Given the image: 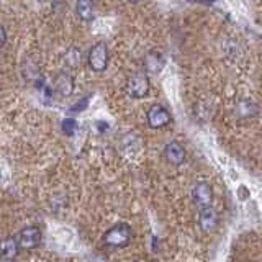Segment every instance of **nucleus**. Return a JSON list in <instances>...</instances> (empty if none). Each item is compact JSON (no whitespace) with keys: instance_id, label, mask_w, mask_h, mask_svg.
I'll return each mask as SVG.
<instances>
[{"instance_id":"nucleus-1","label":"nucleus","mask_w":262,"mask_h":262,"mask_svg":"<svg viewBox=\"0 0 262 262\" xmlns=\"http://www.w3.org/2000/svg\"><path fill=\"white\" fill-rule=\"evenodd\" d=\"M131 237H133V229H131V226L128 223H117L105 231L103 244L113 249H121V248H126L131 243Z\"/></svg>"},{"instance_id":"nucleus-2","label":"nucleus","mask_w":262,"mask_h":262,"mask_svg":"<svg viewBox=\"0 0 262 262\" xmlns=\"http://www.w3.org/2000/svg\"><path fill=\"white\" fill-rule=\"evenodd\" d=\"M108 57H110L108 46L103 41H98L89 51V57H87L89 68L94 72H103L106 69V66H108Z\"/></svg>"},{"instance_id":"nucleus-3","label":"nucleus","mask_w":262,"mask_h":262,"mask_svg":"<svg viewBox=\"0 0 262 262\" xmlns=\"http://www.w3.org/2000/svg\"><path fill=\"white\" fill-rule=\"evenodd\" d=\"M126 92L133 98H144L149 92V79L144 72H135L131 74L126 84Z\"/></svg>"},{"instance_id":"nucleus-4","label":"nucleus","mask_w":262,"mask_h":262,"mask_svg":"<svg viewBox=\"0 0 262 262\" xmlns=\"http://www.w3.org/2000/svg\"><path fill=\"white\" fill-rule=\"evenodd\" d=\"M147 125L152 129H161L164 126H167L170 123V113L166 106L162 105H152L146 115Z\"/></svg>"},{"instance_id":"nucleus-5","label":"nucleus","mask_w":262,"mask_h":262,"mask_svg":"<svg viewBox=\"0 0 262 262\" xmlns=\"http://www.w3.org/2000/svg\"><path fill=\"white\" fill-rule=\"evenodd\" d=\"M16 239L20 243L21 251L35 249L41 243V229L38 226H27L16 234Z\"/></svg>"},{"instance_id":"nucleus-6","label":"nucleus","mask_w":262,"mask_h":262,"mask_svg":"<svg viewBox=\"0 0 262 262\" xmlns=\"http://www.w3.org/2000/svg\"><path fill=\"white\" fill-rule=\"evenodd\" d=\"M192 200L195 207L205 208L210 207L213 202V188L208 182H199L192 190Z\"/></svg>"},{"instance_id":"nucleus-7","label":"nucleus","mask_w":262,"mask_h":262,"mask_svg":"<svg viewBox=\"0 0 262 262\" xmlns=\"http://www.w3.org/2000/svg\"><path fill=\"white\" fill-rule=\"evenodd\" d=\"M218 211L210 205L199 210V226L203 233H213L218 228Z\"/></svg>"},{"instance_id":"nucleus-8","label":"nucleus","mask_w":262,"mask_h":262,"mask_svg":"<svg viewBox=\"0 0 262 262\" xmlns=\"http://www.w3.org/2000/svg\"><path fill=\"white\" fill-rule=\"evenodd\" d=\"M164 158L172 166H180L185 161V149L179 141H170L167 143L166 149H164Z\"/></svg>"},{"instance_id":"nucleus-9","label":"nucleus","mask_w":262,"mask_h":262,"mask_svg":"<svg viewBox=\"0 0 262 262\" xmlns=\"http://www.w3.org/2000/svg\"><path fill=\"white\" fill-rule=\"evenodd\" d=\"M20 251H21V248H20V243L16 237H13V236L5 237L2 243V249H0V259L4 262H12L16 259Z\"/></svg>"},{"instance_id":"nucleus-10","label":"nucleus","mask_w":262,"mask_h":262,"mask_svg":"<svg viewBox=\"0 0 262 262\" xmlns=\"http://www.w3.org/2000/svg\"><path fill=\"white\" fill-rule=\"evenodd\" d=\"M164 56L161 51H156V49H152V51H149L146 54L144 57V69L147 72H151V74H158L162 71L164 68Z\"/></svg>"},{"instance_id":"nucleus-11","label":"nucleus","mask_w":262,"mask_h":262,"mask_svg":"<svg viewBox=\"0 0 262 262\" xmlns=\"http://www.w3.org/2000/svg\"><path fill=\"white\" fill-rule=\"evenodd\" d=\"M76 13L82 21H92L95 16V4L94 0H77Z\"/></svg>"},{"instance_id":"nucleus-12","label":"nucleus","mask_w":262,"mask_h":262,"mask_svg":"<svg viewBox=\"0 0 262 262\" xmlns=\"http://www.w3.org/2000/svg\"><path fill=\"white\" fill-rule=\"evenodd\" d=\"M54 90H56V92H59V95H62V97H69L72 94L74 80H72V77L69 76V74L61 72L59 76L56 77V80H54Z\"/></svg>"},{"instance_id":"nucleus-13","label":"nucleus","mask_w":262,"mask_h":262,"mask_svg":"<svg viewBox=\"0 0 262 262\" xmlns=\"http://www.w3.org/2000/svg\"><path fill=\"white\" fill-rule=\"evenodd\" d=\"M257 113V106L251 100H239L236 105V115L239 118H252Z\"/></svg>"},{"instance_id":"nucleus-14","label":"nucleus","mask_w":262,"mask_h":262,"mask_svg":"<svg viewBox=\"0 0 262 262\" xmlns=\"http://www.w3.org/2000/svg\"><path fill=\"white\" fill-rule=\"evenodd\" d=\"M66 64L69 68H77L80 64V49L77 48H71L68 53H66Z\"/></svg>"},{"instance_id":"nucleus-15","label":"nucleus","mask_w":262,"mask_h":262,"mask_svg":"<svg viewBox=\"0 0 262 262\" xmlns=\"http://www.w3.org/2000/svg\"><path fill=\"white\" fill-rule=\"evenodd\" d=\"M77 129V121L74 118H66L62 121V133L68 135V136H72L74 133H76Z\"/></svg>"},{"instance_id":"nucleus-16","label":"nucleus","mask_w":262,"mask_h":262,"mask_svg":"<svg viewBox=\"0 0 262 262\" xmlns=\"http://www.w3.org/2000/svg\"><path fill=\"white\" fill-rule=\"evenodd\" d=\"M89 98H90V97H85V98H84V100H82V102H77V103H76L77 106H72V108H71V112H80V110H84L85 106H87V102H89Z\"/></svg>"},{"instance_id":"nucleus-17","label":"nucleus","mask_w":262,"mask_h":262,"mask_svg":"<svg viewBox=\"0 0 262 262\" xmlns=\"http://www.w3.org/2000/svg\"><path fill=\"white\" fill-rule=\"evenodd\" d=\"M5 45H7V30H5V27H2L0 28V48H5Z\"/></svg>"},{"instance_id":"nucleus-18","label":"nucleus","mask_w":262,"mask_h":262,"mask_svg":"<svg viewBox=\"0 0 262 262\" xmlns=\"http://www.w3.org/2000/svg\"><path fill=\"white\" fill-rule=\"evenodd\" d=\"M126 2H131V4H138V2H141V0H126Z\"/></svg>"}]
</instances>
